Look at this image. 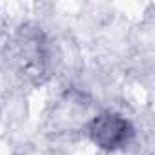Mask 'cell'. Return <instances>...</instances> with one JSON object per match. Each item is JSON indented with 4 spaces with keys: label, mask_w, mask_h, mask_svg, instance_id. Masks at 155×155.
<instances>
[{
    "label": "cell",
    "mask_w": 155,
    "mask_h": 155,
    "mask_svg": "<svg viewBox=\"0 0 155 155\" xmlns=\"http://www.w3.org/2000/svg\"><path fill=\"white\" fill-rule=\"evenodd\" d=\"M130 133H131L130 124L117 115H102V117L95 119L91 124L93 140L104 148L120 146L124 140H128Z\"/></svg>",
    "instance_id": "obj_1"
}]
</instances>
